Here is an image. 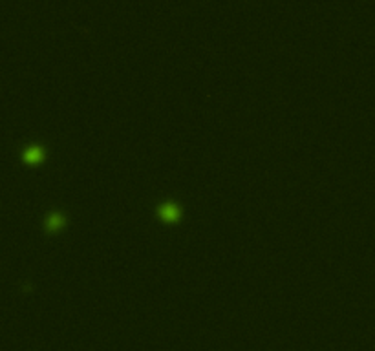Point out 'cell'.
Wrapping results in <instances>:
<instances>
[{"label": "cell", "instance_id": "cell-3", "mask_svg": "<svg viewBox=\"0 0 375 351\" xmlns=\"http://www.w3.org/2000/svg\"><path fill=\"white\" fill-rule=\"evenodd\" d=\"M40 159H42V150L39 146H29L28 154H26V161L28 163H39Z\"/></svg>", "mask_w": 375, "mask_h": 351}, {"label": "cell", "instance_id": "cell-2", "mask_svg": "<svg viewBox=\"0 0 375 351\" xmlns=\"http://www.w3.org/2000/svg\"><path fill=\"white\" fill-rule=\"evenodd\" d=\"M63 223H64V218H63V214H59V212L52 214V216L46 220V227H48L50 231H57V229H61Z\"/></svg>", "mask_w": 375, "mask_h": 351}, {"label": "cell", "instance_id": "cell-1", "mask_svg": "<svg viewBox=\"0 0 375 351\" xmlns=\"http://www.w3.org/2000/svg\"><path fill=\"white\" fill-rule=\"evenodd\" d=\"M159 216L163 218L165 221H176L179 218V209L174 203H165L159 209Z\"/></svg>", "mask_w": 375, "mask_h": 351}]
</instances>
